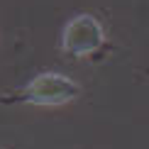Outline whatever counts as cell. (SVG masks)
Segmentation results:
<instances>
[{
	"instance_id": "obj_1",
	"label": "cell",
	"mask_w": 149,
	"mask_h": 149,
	"mask_svg": "<svg viewBox=\"0 0 149 149\" xmlns=\"http://www.w3.org/2000/svg\"><path fill=\"white\" fill-rule=\"evenodd\" d=\"M81 93L78 83L64 73H39L29 81L27 86H22L20 91H15L8 98H0V103L5 105H64L73 100Z\"/></svg>"
},
{
	"instance_id": "obj_2",
	"label": "cell",
	"mask_w": 149,
	"mask_h": 149,
	"mask_svg": "<svg viewBox=\"0 0 149 149\" xmlns=\"http://www.w3.org/2000/svg\"><path fill=\"white\" fill-rule=\"evenodd\" d=\"M105 44L103 24L93 15H76L73 20L64 27L61 37V49L69 56H86V54H95Z\"/></svg>"
}]
</instances>
